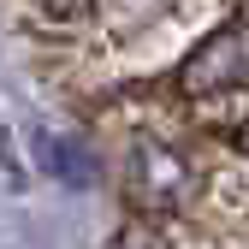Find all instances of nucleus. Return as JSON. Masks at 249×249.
Returning <instances> with one entry per match:
<instances>
[{"instance_id":"f257e3e1","label":"nucleus","mask_w":249,"mask_h":249,"mask_svg":"<svg viewBox=\"0 0 249 249\" xmlns=\"http://www.w3.org/2000/svg\"><path fill=\"white\" fill-rule=\"evenodd\" d=\"M208 190V166L190 148H178L172 137H137L131 160H124V196H131L137 213L148 220H166V213L190 208Z\"/></svg>"},{"instance_id":"f03ea898","label":"nucleus","mask_w":249,"mask_h":249,"mask_svg":"<svg viewBox=\"0 0 249 249\" xmlns=\"http://www.w3.org/2000/svg\"><path fill=\"white\" fill-rule=\"evenodd\" d=\"M226 107V124H231V148L249 160V95H231V101H220Z\"/></svg>"}]
</instances>
